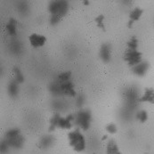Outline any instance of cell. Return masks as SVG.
Masks as SVG:
<instances>
[{"label":"cell","instance_id":"cell-3","mask_svg":"<svg viewBox=\"0 0 154 154\" xmlns=\"http://www.w3.org/2000/svg\"><path fill=\"white\" fill-rule=\"evenodd\" d=\"M69 143L72 147V149L77 152H84L86 149V140L85 136L81 134L79 128L75 129L68 134Z\"/></svg>","mask_w":154,"mask_h":154},{"label":"cell","instance_id":"cell-25","mask_svg":"<svg viewBox=\"0 0 154 154\" xmlns=\"http://www.w3.org/2000/svg\"><path fill=\"white\" fill-rule=\"evenodd\" d=\"M18 7V11L20 14H26V13L29 11V6H28V4L26 2H21L18 4L17 5Z\"/></svg>","mask_w":154,"mask_h":154},{"label":"cell","instance_id":"cell-28","mask_svg":"<svg viewBox=\"0 0 154 154\" xmlns=\"http://www.w3.org/2000/svg\"><path fill=\"white\" fill-rule=\"evenodd\" d=\"M85 101H86V98L83 94H79L76 97V105L77 107L79 108H81L84 103H85Z\"/></svg>","mask_w":154,"mask_h":154},{"label":"cell","instance_id":"cell-21","mask_svg":"<svg viewBox=\"0 0 154 154\" xmlns=\"http://www.w3.org/2000/svg\"><path fill=\"white\" fill-rule=\"evenodd\" d=\"M14 80L19 83L22 84L24 82V76L22 74V70L18 68V67H14Z\"/></svg>","mask_w":154,"mask_h":154},{"label":"cell","instance_id":"cell-22","mask_svg":"<svg viewBox=\"0 0 154 154\" xmlns=\"http://www.w3.org/2000/svg\"><path fill=\"white\" fill-rule=\"evenodd\" d=\"M136 118H137V119H138L140 122L144 123V122H146L147 119H148V113H147L146 110H139V111L137 112V114H136Z\"/></svg>","mask_w":154,"mask_h":154},{"label":"cell","instance_id":"cell-10","mask_svg":"<svg viewBox=\"0 0 154 154\" xmlns=\"http://www.w3.org/2000/svg\"><path fill=\"white\" fill-rule=\"evenodd\" d=\"M29 43L33 46V47H40L43 46L46 41L45 37L43 35H39V34H31L29 38Z\"/></svg>","mask_w":154,"mask_h":154},{"label":"cell","instance_id":"cell-14","mask_svg":"<svg viewBox=\"0 0 154 154\" xmlns=\"http://www.w3.org/2000/svg\"><path fill=\"white\" fill-rule=\"evenodd\" d=\"M143 13V10L140 7H135L133 9L130 14H129V22H128V27L129 28L132 27L134 22L138 21L141 18Z\"/></svg>","mask_w":154,"mask_h":154},{"label":"cell","instance_id":"cell-18","mask_svg":"<svg viewBox=\"0 0 154 154\" xmlns=\"http://www.w3.org/2000/svg\"><path fill=\"white\" fill-rule=\"evenodd\" d=\"M106 154H122L120 152L118 144L115 143V141L110 140L107 143L106 147Z\"/></svg>","mask_w":154,"mask_h":154},{"label":"cell","instance_id":"cell-2","mask_svg":"<svg viewBox=\"0 0 154 154\" xmlns=\"http://www.w3.org/2000/svg\"><path fill=\"white\" fill-rule=\"evenodd\" d=\"M122 95H123L125 104H126L125 107L131 110L136 107L137 103H139V98L141 97L139 89L134 85L124 88Z\"/></svg>","mask_w":154,"mask_h":154},{"label":"cell","instance_id":"cell-1","mask_svg":"<svg viewBox=\"0 0 154 154\" xmlns=\"http://www.w3.org/2000/svg\"><path fill=\"white\" fill-rule=\"evenodd\" d=\"M69 10V3L67 1H52L48 5V11L51 14L50 22L52 25H55L66 15Z\"/></svg>","mask_w":154,"mask_h":154},{"label":"cell","instance_id":"cell-15","mask_svg":"<svg viewBox=\"0 0 154 154\" xmlns=\"http://www.w3.org/2000/svg\"><path fill=\"white\" fill-rule=\"evenodd\" d=\"M17 23H18L17 21L14 18H11L9 20V22L6 23V26H5L6 30H7L8 34L12 37L17 35V29H17Z\"/></svg>","mask_w":154,"mask_h":154},{"label":"cell","instance_id":"cell-24","mask_svg":"<svg viewBox=\"0 0 154 154\" xmlns=\"http://www.w3.org/2000/svg\"><path fill=\"white\" fill-rule=\"evenodd\" d=\"M128 49H132V50H137L138 47V39L136 38V37L133 36L130 38V40L128 42Z\"/></svg>","mask_w":154,"mask_h":154},{"label":"cell","instance_id":"cell-6","mask_svg":"<svg viewBox=\"0 0 154 154\" xmlns=\"http://www.w3.org/2000/svg\"><path fill=\"white\" fill-rule=\"evenodd\" d=\"M124 60L130 67H134L139 64L142 60V53L137 50L128 49L124 54Z\"/></svg>","mask_w":154,"mask_h":154},{"label":"cell","instance_id":"cell-8","mask_svg":"<svg viewBox=\"0 0 154 154\" xmlns=\"http://www.w3.org/2000/svg\"><path fill=\"white\" fill-rule=\"evenodd\" d=\"M150 64L148 62L146 61H142L139 64L135 65V66L132 67V71L134 74H135L136 76L139 77H143L146 74V72L149 69Z\"/></svg>","mask_w":154,"mask_h":154},{"label":"cell","instance_id":"cell-11","mask_svg":"<svg viewBox=\"0 0 154 154\" xmlns=\"http://www.w3.org/2000/svg\"><path fill=\"white\" fill-rule=\"evenodd\" d=\"M139 103H150L154 104V89L152 88H145L144 93L139 98Z\"/></svg>","mask_w":154,"mask_h":154},{"label":"cell","instance_id":"cell-13","mask_svg":"<svg viewBox=\"0 0 154 154\" xmlns=\"http://www.w3.org/2000/svg\"><path fill=\"white\" fill-rule=\"evenodd\" d=\"M49 92L52 94L53 96L54 97H60V96H63V94H62V88H61V83L59 82L58 79L51 82V84L49 85Z\"/></svg>","mask_w":154,"mask_h":154},{"label":"cell","instance_id":"cell-32","mask_svg":"<svg viewBox=\"0 0 154 154\" xmlns=\"http://www.w3.org/2000/svg\"><path fill=\"white\" fill-rule=\"evenodd\" d=\"M105 138H107V135H104V136H103V140H105Z\"/></svg>","mask_w":154,"mask_h":154},{"label":"cell","instance_id":"cell-23","mask_svg":"<svg viewBox=\"0 0 154 154\" xmlns=\"http://www.w3.org/2000/svg\"><path fill=\"white\" fill-rule=\"evenodd\" d=\"M70 78H71V72L70 71H64V72H62L61 74H59L57 79L62 81V82H65V81L70 80Z\"/></svg>","mask_w":154,"mask_h":154},{"label":"cell","instance_id":"cell-5","mask_svg":"<svg viewBox=\"0 0 154 154\" xmlns=\"http://www.w3.org/2000/svg\"><path fill=\"white\" fill-rule=\"evenodd\" d=\"M91 120H92L91 111L89 110H80L74 115L73 122H74V125L87 131L90 128Z\"/></svg>","mask_w":154,"mask_h":154},{"label":"cell","instance_id":"cell-16","mask_svg":"<svg viewBox=\"0 0 154 154\" xmlns=\"http://www.w3.org/2000/svg\"><path fill=\"white\" fill-rule=\"evenodd\" d=\"M54 142V138L50 134H46V135H44L40 139L39 146L42 149H47V148H49V147H51L53 145Z\"/></svg>","mask_w":154,"mask_h":154},{"label":"cell","instance_id":"cell-27","mask_svg":"<svg viewBox=\"0 0 154 154\" xmlns=\"http://www.w3.org/2000/svg\"><path fill=\"white\" fill-rule=\"evenodd\" d=\"M10 145L8 144V143L4 139L2 142H1V146H0V150H1V153L2 154H5L10 149Z\"/></svg>","mask_w":154,"mask_h":154},{"label":"cell","instance_id":"cell-26","mask_svg":"<svg viewBox=\"0 0 154 154\" xmlns=\"http://www.w3.org/2000/svg\"><path fill=\"white\" fill-rule=\"evenodd\" d=\"M104 16L103 15H98L96 18H95V22H96V24H97V26L100 28V29H102L103 30H105V25H104Z\"/></svg>","mask_w":154,"mask_h":154},{"label":"cell","instance_id":"cell-19","mask_svg":"<svg viewBox=\"0 0 154 154\" xmlns=\"http://www.w3.org/2000/svg\"><path fill=\"white\" fill-rule=\"evenodd\" d=\"M61 118V115L60 113L56 112L54 114V116L51 118L50 119V125H49V132H53L54 131V129L58 127V122H59V119Z\"/></svg>","mask_w":154,"mask_h":154},{"label":"cell","instance_id":"cell-30","mask_svg":"<svg viewBox=\"0 0 154 154\" xmlns=\"http://www.w3.org/2000/svg\"><path fill=\"white\" fill-rule=\"evenodd\" d=\"M20 48H21V45L19 44V43H17V42L14 43V44L12 45V46H11V50L14 53H19L20 52Z\"/></svg>","mask_w":154,"mask_h":154},{"label":"cell","instance_id":"cell-17","mask_svg":"<svg viewBox=\"0 0 154 154\" xmlns=\"http://www.w3.org/2000/svg\"><path fill=\"white\" fill-rule=\"evenodd\" d=\"M7 91H8V94L11 97H16L19 94V91H20L19 83H17L15 80L11 81L8 85Z\"/></svg>","mask_w":154,"mask_h":154},{"label":"cell","instance_id":"cell-31","mask_svg":"<svg viewBox=\"0 0 154 154\" xmlns=\"http://www.w3.org/2000/svg\"><path fill=\"white\" fill-rule=\"evenodd\" d=\"M84 3H85L86 5H89V1H84Z\"/></svg>","mask_w":154,"mask_h":154},{"label":"cell","instance_id":"cell-4","mask_svg":"<svg viewBox=\"0 0 154 154\" xmlns=\"http://www.w3.org/2000/svg\"><path fill=\"white\" fill-rule=\"evenodd\" d=\"M5 140L8 143L11 148L21 149L24 145L25 139L22 135L19 128H11L5 134Z\"/></svg>","mask_w":154,"mask_h":154},{"label":"cell","instance_id":"cell-12","mask_svg":"<svg viewBox=\"0 0 154 154\" xmlns=\"http://www.w3.org/2000/svg\"><path fill=\"white\" fill-rule=\"evenodd\" d=\"M72 121H74V115L69 114L65 118L61 117L58 122V127L63 129H69L72 127Z\"/></svg>","mask_w":154,"mask_h":154},{"label":"cell","instance_id":"cell-29","mask_svg":"<svg viewBox=\"0 0 154 154\" xmlns=\"http://www.w3.org/2000/svg\"><path fill=\"white\" fill-rule=\"evenodd\" d=\"M105 129H106V131H107V132L109 133V134H116L117 131H118V128H117V126H116L114 123L108 124V125L106 126Z\"/></svg>","mask_w":154,"mask_h":154},{"label":"cell","instance_id":"cell-20","mask_svg":"<svg viewBox=\"0 0 154 154\" xmlns=\"http://www.w3.org/2000/svg\"><path fill=\"white\" fill-rule=\"evenodd\" d=\"M53 108L57 111H64L67 109V104L64 101L62 100H55L53 102Z\"/></svg>","mask_w":154,"mask_h":154},{"label":"cell","instance_id":"cell-9","mask_svg":"<svg viewBox=\"0 0 154 154\" xmlns=\"http://www.w3.org/2000/svg\"><path fill=\"white\" fill-rule=\"evenodd\" d=\"M100 58L102 59V61H103L104 63H108L110 61L111 58V46L108 43H104L101 45L100 48V53H99Z\"/></svg>","mask_w":154,"mask_h":154},{"label":"cell","instance_id":"cell-7","mask_svg":"<svg viewBox=\"0 0 154 154\" xmlns=\"http://www.w3.org/2000/svg\"><path fill=\"white\" fill-rule=\"evenodd\" d=\"M61 83V88H62V94L63 95L69 96V97H74L76 95V92L74 89V84L71 82V80L62 82L59 80Z\"/></svg>","mask_w":154,"mask_h":154}]
</instances>
